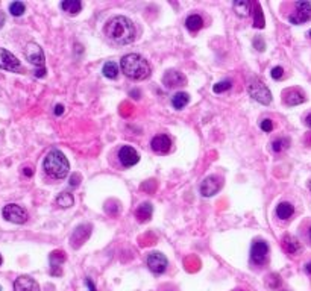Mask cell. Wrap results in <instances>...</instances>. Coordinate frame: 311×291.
I'll return each instance as SVG.
<instances>
[{"label":"cell","mask_w":311,"mask_h":291,"mask_svg":"<svg viewBox=\"0 0 311 291\" xmlns=\"http://www.w3.org/2000/svg\"><path fill=\"white\" fill-rule=\"evenodd\" d=\"M248 93L254 100H257L261 105H269L272 102V93L267 88V85L259 81L258 78H252L248 82Z\"/></svg>","instance_id":"277c9868"},{"label":"cell","mask_w":311,"mask_h":291,"mask_svg":"<svg viewBox=\"0 0 311 291\" xmlns=\"http://www.w3.org/2000/svg\"><path fill=\"white\" fill-rule=\"evenodd\" d=\"M167 258L161 252H152L148 256V267L155 275H161L167 270Z\"/></svg>","instance_id":"30bf717a"},{"label":"cell","mask_w":311,"mask_h":291,"mask_svg":"<svg viewBox=\"0 0 311 291\" xmlns=\"http://www.w3.org/2000/svg\"><path fill=\"white\" fill-rule=\"evenodd\" d=\"M73 202H75V199H73V196H71V193H67V191H64V193H61L59 196L56 197V205L59 206V208H70L71 205H73Z\"/></svg>","instance_id":"484cf974"},{"label":"cell","mask_w":311,"mask_h":291,"mask_svg":"<svg viewBox=\"0 0 311 291\" xmlns=\"http://www.w3.org/2000/svg\"><path fill=\"white\" fill-rule=\"evenodd\" d=\"M185 26H187V29H188V31H191V32H196V31H199V29L204 26V20H202V17H201V15L193 14V15L187 17V20H185Z\"/></svg>","instance_id":"603a6c76"},{"label":"cell","mask_w":311,"mask_h":291,"mask_svg":"<svg viewBox=\"0 0 311 291\" xmlns=\"http://www.w3.org/2000/svg\"><path fill=\"white\" fill-rule=\"evenodd\" d=\"M289 146H290V141L287 140V138H278V140H275L272 143V150L276 152V153H279V152L285 150L287 147H289Z\"/></svg>","instance_id":"f1b7e54d"},{"label":"cell","mask_w":311,"mask_h":291,"mask_svg":"<svg viewBox=\"0 0 311 291\" xmlns=\"http://www.w3.org/2000/svg\"><path fill=\"white\" fill-rule=\"evenodd\" d=\"M188 102H190V96H188V93H176L173 97H172V105H173V108L175 109H182V108H185L187 105H188Z\"/></svg>","instance_id":"cb8c5ba5"},{"label":"cell","mask_w":311,"mask_h":291,"mask_svg":"<svg viewBox=\"0 0 311 291\" xmlns=\"http://www.w3.org/2000/svg\"><path fill=\"white\" fill-rule=\"evenodd\" d=\"M102 73H104V76L108 78V79H115L118 76V65L115 62L109 61L104 65Z\"/></svg>","instance_id":"4316f807"},{"label":"cell","mask_w":311,"mask_h":291,"mask_svg":"<svg viewBox=\"0 0 311 291\" xmlns=\"http://www.w3.org/2000/svg\"><path fill=\"white\" fill-rule=\"evenodd\" d=\"M252 9V3L248 2V0H237L234 2V11L238 17H248L251 14Z\"/></svg>","instance_id":"7402d4cb"},{"label":"cell","mask_w":311,"mask_h":291,"mask_svg":"<svg viewBox=\"0 0 311 291\" xmlns=\"http://www.w3.org/2000/svg\"><path fill=\"white\" fill-rule=\"evenodd\" d=\"M0 291H2V287H0Z\"/></svg>","instance_id":"681fc988"},{"label":"cell","mask_w":311,"mask_h":291,"mask_svg":"<svg viewBox=\"0 0 311 291\" xmlns=\"http://www.w3.org/2000/svg\"><path fill=\"white\" fill-rule=\"evenodd\" d=\"M308 37H310V38H311V31H310V32H308Z\"/></svg>","instance_id":"c3c4849f"},{"label":"cell","mask_w":311,"mask_h":291,"mask_svg":"<svg viewBox=\"0 0 311 291\" xmlns=\"http://www.w3.org/2000/svg\"><path fill=\"white\" fill-rule=\"evenodd\" d=\"M308 188L311 190V181H310V184H308Z\"/></svg>","instance_id":"7dc6e473"},{"label":"cell","mask_w":311,"mask_h":291,"mask_svg":"<svg viewBox=\"0 0 311 291\" xmlns=\"http://www.w3.org/2000/svg\"><path fill=\"white\" fill-rule=\"evenodd\" d=\"M14 291H40V285L31 276H18L14 282Z\"/></svg>","instance_id":"e0dca14e"},{"label":"cell","mask_w":311,"mask_h":291,"mask_svg":"<svg viewBox=\"0 0 311 291\" xmlns=\"http://www.w3.org/2000/svg\"><path fill=\"white\" fill-rule=\"evenodd\" d=\"M53 112H55V115H62V112H64V106H62V105H56Z\"/></svg>","instance_id":"74e56055"},{"label":"cell","mask_w":311,"mask_h":291,"mask_svg":"<svg viewBox=\"0 0 311 291\" xmlns=\"http://www.w3.org/2000/svg\"><path fill=\"white\" fill-rule=\"evenodd\" d=\"M284 76V70H282V67H275L273 70H272V78L273 79H281Z\"/></svg>","instance_id":"836d02e7"},{"label":"cell","mask_w":311,"mask_h":291,"mask_svg":"<svg viewBox=\"0 0 311 291\" xmlns=\"http://www.w3.org/2000/svg\"><path fill=\"white\" fill-rule=\"evenodd\" d=\"M162 84L167 88H178L187 85V78L178 70H169L165 71V75L162 76Z\"/></svg>","instance_id":"7c38bea8"},{"label":"cell","mask_w":311,"mask_h":291,"mask_svg":"<svg viewBox=\"0 0 311 291\" xmlns=\"http://www.w3.org/2000/svg\"><path fill=\"white\" fill-rule=\"evenodd\" d=\"M2 262H3V259H2V255H0V265H2Z\"/></svg>","instance_id":"bcb514c9"},{"label":"cell","mask_w":311,"mask_h":291,"mask_svg":"<svg viewBox=\"0 0 311 291\" xmlns=\"http://www.w3.org/2000/svg\"><path fill=\"white\" fill-rule=\"evenodd\" d=\"M3 218L11 223H15V225H23L28 222V211L25 208H21L20 205H15V203H8L3 211Z\"/></svg>","instance_id":"5b68a950"},{"label":"cell","mask_w":311,"mask_h":291,"mask_svg":"<svg viewBox=\"0 0 311 291\" xmlns=\"http://www.w3.org/2000/svg\"><path fill=\"white\" fill-rule=\"evenodd\" d=\"M152 212H154V206L151 202H145V203H141L137 211H135V215L140 222H149L151 220V217H152Z\"/></svg>","instance_id":"ffe728a7"},{"label":"cell","mask_w":311,"mask_h":291,"mask_svg":"<svg viewBox=\"0 0 311 291\" xmlns=\"http://www.w3.org/2000/svg\"><path fill=\"white\" fill-rule=\"evenodd\" d=\"M311 18V2H298L295 12L289 17L290 23L301 24Z\"/></svg>","instance_id":"ba28073f"},{"label":"cell","mask_w":311,"mask_h":291,"mask_svg":"<svg viewBox=\"0 0 311 291\" xmlns=\"http://www.w3.org/2000/svg\"><path fill=\"white\" fill-rule=\"evenodd\" d=\"M308 237H310V241H311V228H310V231H308Z\"/></svg>","instance_id":"f6af8a7d"},{"label":"cell","mask_w":311,"mask_h":291,"mask_svg":"<svg viewBox=\"0 0 311 291\" xmlns=\"http://www.w3.org/2000/svg\"><path fill=\"white\" fill-rule=\"evenodd\" d=\"M70 185L71 187H78L79 185V175H73L70 178Z\"/></svg>","instance_id":"8d00e7d4"},{"label":"cell","mask_w":311,"mask_h":291,"mask_svg":"<svg viewBox=\"0 0 311 291\" xmlns=\"http://www.w3.org/2000/svg\"><path fill=\"white\" fill-rule=\"evenodd\" d=\"M259 128L264 131V132H272V129H273V123H272V120H269V118H264L261 121V125H259Z\"/></svg>","instance_id":"1f68e13d"},{"label":"cell","mask_w":311,"mask_h":291,"mask_svg":"<svg viewBox=\"0 0 311 291\" xmlns=\"http://www.w3.org/2000/svg\"><path fill=\"white\" fill-rule=\"evenodd\" d=\"M3 24H5V14L0 11V28H2Z\"/></svg>","instance_id":"b9f144b4"},{"label":"cell","mask_w":311,"mask_h":291,"mask_svg":"<svg viewBox=\"0 0 311 291\" xmlns=\"http://www.w3.org/2000/svg\"><path fill=\"white\" fill-rule=\"evenodd\" d=\"M23 173H25V176H28V178H31V176H32V168H29V167H26L25 170H23Z\"/></svg>","instance_id":"ab89813d"},{"label":"cell","mask_w":311,"mask_h":291,"mask_svg":"<svg viewBox=\"0 0 311 291\" xmlns=\"http://www.w3.org/2000/svg\"><path fill=\"white\" fill-rule=\"evenodd\" d=\"M254 46H255V48L257 50H259V52H262L266 48V44H264V41H262V38L261 37H255V40H254Z\"/></svg>","instance_id":"d6a6232c"},{"label":"cell","mask_w":311,"mask_h":291,"mask_svg":"<svg viewBox=\"0 0 311 291\" xmlns=\"http://www.w3.org/2000/svg\"><path fill=\"white\" fill-rule=\"evenodd\" d=\"M49 261H51V273H52V276H61L62 275L61 267H62V264L65 261V253L62 250H55V252L51 253Z\"/></svg>","instance_id":"ac0fdd59"},{"label":"cell","mask_w":311,"mask_h":291,"mask_svg":"<svg viewBox=\"0 0 311 291\" xmlns=\"http://www.w3.org/2000/svg\"><path fill=\"white\" fill-rule=\"evenodd\" d=\"M26 58L31 64H34L37 68H43L44 67V53H43V48L35 44V43H29L26 46Z\"/></svg>","instance_id":"8fae6325"},{"label":"cell","mask_w":311,"mask_h":291,"mask_svg":"<svg viewBox=\"0 0 311 291\" xmlns=\"http://www.w3.org/2000/svg\"><path fill=\"white\" fill-rule=\"evenodd\" d=\"M231 87H232V82L231 81H222V82H219V84H216V85L212 87V91L214 93H225Z\"/></svg>","instance_id":"4dcf8cb0"},{"label":"cell","mask_w":311,"mask_h":291,"mask_svg":"<svg viewBox=\"0 0 311 291\" xmlns=\"http://www.w3.org/2000/svg\"><path fill=\"white\" fill-rule=\"evenodd\" d=\"M305 272H307L308 275H311V262H308V264L305 265Z\"/></svg>","instance_id":"ee69618b"},{"label":"cell","mask_w":311,"mask_h":291,"mask_svg":"<svg viewBox=\"0 0 311 291\" xmlns=\"http://www.w3.org/2000/svg\"><path fill=\"white\" fill-rule=\"evenodd\" d=\"M120 68L128 78H131L134 81H143V79L149 78V75H151L149 62L137 53L125 55L120 59Z\"/></svg>","instance_id":"7a4b0ae2"},{"label":"cell","mask_w":311,"mask_h":291,"mask_svg":"<svg viewBox=\"0 0 311 291\" xmlns=\"http://www.w3.org/2000/svg\"><path fill=\"white\" fill-rule=\"evenodd\" d=\"M282 100L285 105L289 106H296V105H301L305 102V96L301 90L298 88H290V90H285L282 93Z\"/></svg>","instance_id":"2e32d148"},{"label":"cell","mask_w":311,"mask_h":291,"mask_svg":"<svg viewBox=\"0 0 311 291\" xmlns=\"http://www.w3.org/2000/svg\"><path fill=\"white\" fill-rule=\"evenodd\" d=\"M85 284L88 285L90 291H98V290H96V285H93V282H91V279H90V278H88V279L85 281Z\"/></svg>","instance_id":"f35d334b"},{"label":"cell","mask_w":311,"mask_h":291,"mask_svg":"<svg viewBox=\"0 0 311 291\" xmlns=\"http://www.w3.org/2000/svg\"><path fill=\"white\" fill-rule=\"evenodd\" d=\"M151 147L158 155H167L172 150V140L167 135H156L151 141Z\"/></svg>","instance_id":"4fadbf2b"},{"label":"cell","mask_w":311,"mask_h":291,"mask_svg":"<svg viewBox=\"0 0 311 291\" xmlns=\"http://www.w3.org/2000/svg\"><path fill=\"white\" fill-rule=\"evenodd\" d=\"M293 212H295V208L289 202H281L276 206V215L281 218V220H289V218L293 215Z\"/></svg>","instance_id":"44dd1931"},{"label":"cell","mask_w":311,"mask_h":291,"mask_svg":"<svg viewBox=\"0 0 311 291\" xmlns=\"http://www.w3.org/2000/svg\"><path fill=\"white\" fill-rule=\"evenodd\" d=\"M282 249L290 255H298L301 252V242L292 235H285L282 238Z\"/></svg>","instance_id":"d6986e66"},{"label":"cell","mask_w":311,"mask_h":291,"mask_svg":"<svg viewBox=\"0 0 311 291\" xmlns=\"http://www.w3.org/2000/svg\"><path fill=\"white\" fill-rule=\"evenodd\" d=\"M305 123H307V126H308V128H311V114H308V115H307V118H305Z\"/></svg>","instance_id":"7bdbcfd3"},{"label":"cell","mask_w":311,"mask_h":291,"mask_svg":"<svg viewBox=\"0 0 311 291\" xmlns=\"http://www.w3.org/2000/svg\"><path fill=\"white\" fill-rule=\"evenodd\" d=\"M46 73H47V70H46V67H43V68H37L34 75H35L37 78H44V76H46Z\"/></svg>","instance_id":"d590c367"},{"label":"cell","mask_w":311,"mask_h":291,"mask_svg":"<svg viewBox=\"0 0 311 291\" xmlns=\"http://www.w3.org/2000/svg\"><path fill=\"white\" fill-rule=\"evenodd\" d=\"M25 11H26V5H25V3H21V2H12V3L9 5V12H11L14 17L23 15V14H25Z\"/></svg>","instance_id":"f546056e"},{"label":"cell","mask_w":311,"mask_h":291,"mask_svg":"<svg viewBox=\"0 0 311 291\" xmlns=\"http://www.w3.org/2000/svg\"><path fill=\"white\" fill-rule=\"evenodd\" d=\"M270 279H273L272 282H269V287H270V288H276V287L281 284V281H279V276H278V275H270Z\"/></svg>","instance_id":"e575fe53"},{"label":"cell","mask_w":311,"mask_h":291,"mask_svg":"<svg viewBox=\"0 0 311 291\" xmlns=\"http://www.w3.org/2000/svg\"><path fill=\"white\" fill-rule=\"evenodd\" d=\"M105 34L117 44H131L135 40V26L129 18L117 15L106 23Z\"/></svg>","instance_id":"6da1fadb"},{"label":"cell","mask_w":311,"mask_h":291,"mask_svg":"<svg viewBox=\"0 0 311 291\" xmlns=\"http://www.w3.org/2000/svg\"><path fill=\"white\" fill-rule=\"evenodd\" d=\"M90 234H91V225H79V226L73 231L71 237H70L71 246H73L75 249H78L79 246H82L84 242L88 240Z\"/></svg>","instance_id":"5bb4252c"},{"label":"cell","mask_w":311,"mask_h":291,"mask_svg":"<svg viewBox=\"0 0 311 291\" xmlns=\"http://www.w3.org/2000/svg\"><path fill=\"white\" fill-rule=\"evenodd\" d=\"M222 188V178L219 176H208L202 181L201 184V194L205 197H211L214 196L219 190Z\"/></svg>","instance_id":"9c48e42d"},{"label":"cell","mask_w":311,"mask_h":291,"mask_svg":"<svg viewBox=\"0 0 311 291\" xmlns=\"http://www.w3.org/2000/svg\"><path fill=\"white\" fill-rule=\"evenodd\" d=\"M61 8L68 12V14H78L82 8V3L79 2V0H64V2L61 3Z\"/></svg>","instance_id":"d4e9b609"},{"label":"cell","mask_w":311,"mask_h":291,"mask_svg":"<svg viewBox=\"0 0 311 291\" xmlns=\"http://www.w3.org/2000/svg\"><path fill=\"white\" fill-rule=\"evenodd\" d=\"M0 68L6 71H12V73H18L21 71V64L17 59V56L8 52L6 48H0Z\"/></svg>","instance_id":"52a82bcc"},{"label":"cell","mask_w":311,"mask_h":291,"mask_svg":"<svg viewBox=\"0 0 311 291\" xmlns=\"http://www.w3.org/2000/svg\"><path fill=\"white\" fill-rule=\"evenodd\" d=\"M131 96L134 97V99H140V91L138 90H132L131 91Z\"/></svg>","instance_id":"60d3db41"},{"label":"cell","mask_w":311,"mask_h":291,"mask_svg":"<svg viewBox=\"0 0 311 291\" xmlns=\"http://www.w3.org/2000/svg\"><path fill=\"white\" fill-rule=\"evenodd\" d=\"M254 26L258 28V29H262V28H264V17H262L261 6H259L258 3L255 5V11H254Z\"/></svg>","instance_id":"83f0119b"},{"label":"cell","mask_w":311,"mask_h":291,"mask_svg":"<svg viewBox=\"0 0 311 291\" xmlns=\"http://www.w3.org/2000/svg\"><path fill=\"white\" fill-rule=\"evenodd\" d=\"M118 159H120V162L125 167H132L140 161V155L131 146H123L120 152H118Z\"/></svg>","instance_id":"9a60e30c"},{"label":"cell","mask_w":311,"mask_h":291,"mask_svg":"<svg viewBox=\"0 0 311 291\" xmlns=\"http://www.w3.org/2000/svg\"><path fill=\"white\" fill-rule=\"evenodd\" d=\"M267 253H269V246L264 240H257L254 241V244L251 247V259L254 264L257 265H262L267 259Z\"/></svg>","instance_id":"8992f818"},{"label":"cell","mask_w":311,"mask_h":291,"mask_svg":"<svg viewBox=\"0 0 311 291\" xmlns=\"http://www.w3.org/2000/svg\"><path fill=\"white\" fill-rule=\"evenodd\" d=\"M43 167L46 173L53 179H64L70 172V164L65 155L59 150H51L46 155Z\"/></svg>","instance_id":"3957f363"}]
</instances>
